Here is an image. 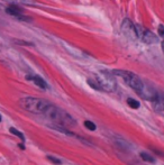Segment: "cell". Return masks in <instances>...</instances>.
I'll use <instances>...</instances> for the list:
<instances>
[{"mask_svg":"<svg viewBox=\"0 0 164 165\" xmlns=\"http://www.w3.org/2000/svg\"><path fill=\"white\" fill-rule=\"evenodd\" d=\"M43 116H45L52 122L56 124L59 127H73V126H75L74 119L67 114V111L57 108L54 105H51Z\"/></svg>","mask_w":164,"mask_h":165,"instance_id":"1","label":"cell"},{"mask_svg":"<svg viewBox=\"0 0 164 165\" xmlns=\"http://www.w3.org/2000/svg\"><path fill=\"white\" fill-rule=\"evenodd\" d=\"M88 84H90L93 89L100 90V91H115L117 88V83L114 77V74L101 71L93 77V79H88Z\"/></svg>","mask_w":164,"mask_h":165,"instance_id":"2","label":"cell"},{"mask_svg":"<svg viewBox=\"0 0 164 165\" xmlns=\"http://www.w3.org/2000/svg\"><path fill=\"white\" fill-rule=\"evenodd\" d=\"M51 105L52 103L47 100L33 98V97H26V98H22L19 100V106L22 107V109L36 115H44L45 111Z\"/></svg>","mask_w":164,"mask_h":165,"instance_id":"3","label":"cell"},{"mask_svg":"<svg viewBox=\"0 0 164 165\" xmlns=\"http://www.w3.org/2000/svg\"><path fill=\"white\" fill-rule=\"evenodd\" d=\"M112 74L121 77V79L125 81V83L129 85L133 90H135L137 95H142V92L146 84L136 75V74L132 73V72H128V71H124V70H116L112 72Z\"/></svg>","mask_w":164,"mask_h":165,"instance_id":"4","label":"cell"},{"mask_svg":"<svg viewBox=\"0 0 164 165\" xmlns=\"http://www.w3.org/2000/svg\"><path fill=\"white\" fill-rule=\"evenodd\" d=\"M121 32L126 37H128L129 40H138L137 35V28L136 25H134L129 19H125L121 22Z\"/></svg>","mask_w":164,"mask_h":165,"instance_id":"5","label":"cell"},{"mask_svg":"<svg viewBox=\"0 0 164 165\" xmlns=\"http://www.w3.org/2000/svg\"><path fill=\"white\" fill-rule=\"evenodd\" d=\"M136 28H137L138 40H141L142 42L146 43V44H154V43L157 42V37L152 32L144 29L141 26H136Z\"/></svg>","mask_w":164,"mask_h":165,"instance_id":"6","label":"cell"},{"mask_svg":"<svg viewBox=\"0 0 164 165\" xmlns=\"http://www.w3.org/2000/svg\"><path fill=\"white\" fill-rule=\"evenodd\" d=\"M6 11H7V14L14 16V17H16L17 19H19V20H28V18H27L26 16L22 15V11L17 7V5L11 4L9 7H7Z\"/></svg>","mask_w":164,"mask_h":165,"instance_id":"7","label":"cell"},{"mask_svg":"<svg viewBox=\"0 0 164 165\" xmlns=\"http://www.w3.org/2000/svg\"><path fill=\"white\" fill-rule=\"evenodd\" d=\"M153 107L156 112H159L160 115H164V98L157 97L153 101Z\"/></svg>","mask_w":164,"mask_h":165,"instance_id":"8","label":"cell"},{"mask_svg":"<svg viewBox=\"0 0 164 165\" xmlns=\"http://www.w3.org/2000/svg\"><path fill=\"white\" fill-rule=\"evenodd\" d=\"M29 79L33 81L34 83L37 85V87H39L41 89H46V88H47V84H46V82H45V81L43 80L41 77H38V75H35V77H29Z\"/></svg>","mask_w":164,"mask_h":165,"instance_id":"9","label":"cell"},{"mask_svg":"<svg viewBox=\"0 0 164 165\" xmlns=\"http://www.w3.org/2000/svg\"><path fill=\"white\" fill-rule=\"evenodd\" d=\"M12 5H26V6H34L36 4L35 0H5Z\"/></svg>","mask_w":164,"mask_h":165,"instance_id":"10","label":"cell"},{"mask_svg":"<svg viewBox=\"0 0 164 165\" xmlns=\"http://www.w3.org/2000/svg\"><path fill=\"white\" fill-rule=\"evenodd\" d=\"M127 103H128V106L133 108V109H138L139 108V102H138L137 100L133 99V98H128L127 99Z\"/></svg>","mask_w":164,"mask_h":165,"instance_id":"11","label":"cell"},{"mask_svg":"<svg viewBox=\"0 0 164 165\" xmlns=\"http://www.w3.org/2000/svg\"><path fill=\"white\" fill-rule=\"evenodd\" d=\"M9 130H10L11 134H14V135H15V136H17V137H19V138H20V140H22V142H25V137H24V135H22V132H18V130H17V129H16V128H14V127H11V128L9 129Z\"/></svg>","mask_w":164,"mask_h":165,"instance_id":"12","label":"cell"},{"mask_svg":"<svg viewBox=\"0 0 164 165\" xmlns=\"http://www.w3.org/2000/svg\"><path fill=\"white\" fill-rule=\"evenodd\" d=\"M141 157H142L145 162H149V163H154V162H155V160H154L151 155L146 154V153H141Z\"/></svg>","mask_w":164,"mask_h":165,"instance_id":"13","label":"cell"},{"mask_svg":"<svg viewBox=\"0 0 164 165\" xmlns=\"http://www.w3.org/2000/svg\"><path fill=\"white\" fill-rule=\"evenodd\" d=\"M84 126H86L89 130H92V132H93V130H96V128H97V127H96V125L93 124L92 121H89V120L84 121Z\"/></svg>","mask_w":164,"mask_h":165,"instance_id":"14","label":"cell"},{"mask_svg":"<svg viewBox=\"0 0 164 165\" xmlns=\"http://www.w3.org/2000/svg\"><path fill=\"white\" fill-rule=\"evenodd\" d=\"M47 158H49L50 161L53 162V163H55V164H61V161H59V160H56L55 157H51V156H47Z\"/></svg>","mask_w":164,"mask_h":165,"instance_id":"15","label":"cell"},{"mask_svg":"<svg viewBox=\"0 0 164 165\" xmlns=\"http://www.w3.org/2000/svg\"><path fill=\"white\" fill-rule=\"evenodd\" d=\"M159 34H160V36L164 37V27L162 25H160V27H159Z\"/></svg>","mask_w":164,"mask_h":165,"instance_id":"16","label":"cell"},{"mask_svg":"<svg viewBox=\"0 0 164 165\" xmlns=\"http://www.w3.org/2000/svg\"><path fill=\"white\" fill-rule=\"evenodd\" d=\"M162 48H163V52H164V40H163V43H162Z\"/></svg>","mask_w":164,"mask_h":165,"instance_id":"17","label":"cell"},{"mask_svg":"<svg viewBox=\"0 0 164 165\" xmlns=\"http://www.w3.org/2000/svg\"><path fill=\"white\" fill-rule=\"evenodd\" d=\"M0 121H1V116H0Z\"/></svg>","mask_w":164,"mask_h":165,"instance_id":"18","label":"cell"}]
</instances>
